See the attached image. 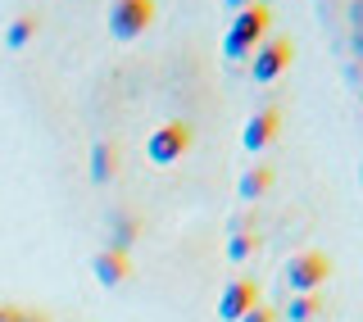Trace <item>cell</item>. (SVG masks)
Here are the masks:
<instances>
[{
    "label": "cell",
    "mask_w": 363,
    "mask_h": 322,
    "mask_svg": "<svg viewBox=\"0 0 363 322\" xmlns=\"http://www.w3.org/2000/svg\"><path fill=\"white\" fill-rule=\"evenodd\" d=\"M264 37H268V5H245L223 37V55L227 60H250L264 45Z\"/></svg>",
    "instance_id": "obj_1"
},
{
    "label": "cell",
    "mask_w": 363,
    "mask_h": 322,
    "mask_svg": "<svg viewBox=\"0 0 363 322\" xmlns=\"http://www.w3.org/2000/svg\"><path fill=\"white\" fill-rule=\"evenodd\" d=\"M155 18V0H113L109 9V32L118 41H136Z\"/></svg>",
    "instance_id": "obj_2"
},
{
    "label": "cell",
    "mask_w": 363,
    "mask_h": 322,
    "mask_svg": "<svg viewBox=\"0 0 363 322\" xmlns=\"http://www.w3.org/2000/svg\"><path fill=\"white\" fill-rule=\"evenodd\" d=\"M327 277H332V263L318 255V250H304V255H295L286 263V282H291L295 295H313Z\"/></svg>",
    "instance_id": "obj_3"
},
{
    "label": "cell",
    "mask_w": 363,
    "mask_h": 322,
    "mask_svg": "<svg viewBox=\"0 0 363 322\" xmlns=\"http://www.w3.org/2000/svg\"><path fill=\"white\" fill-rule=\"evenodd\" d=\"M145 150H150L155 164H177V159L191 150V128L186 123H164V128H155V136L145 141Z\"/></svg>",
    "instance_id": "obj_4"
},
{
    "label": "cell",
    "mask_w": 363,
    "mask_h": 322,
    "mask_svg": "<svg viewBox=\"0 0 363 322\" xmlns=\"http://www.w3.org/2000/svg\"><path fill=\"white\" fill-rule=\"evenodd\" d=\"M291 55H295V50H291V41H286V37L264 41L255 55H250V60H255V64H250L255 82H272V77H281V73H286V64H291Z\"/></svg>",
    "instance_id": "obj_5"
},
{
    "label": "cell",
    "mask_w": 363,
    "mask_h": 322,
    "mask_svg": "<svg viewBox=\"0 0 363 322\" xmlns=\"http://www.w3.org/2000/svg\"><path fill=\"white\" fill-rule=\"evenodd\" d=\"M255 304H259V286H255V282H232V286L218 295V318H223V322H241Z\"/></svg>",
    "instance_id": "obj_6"
},
{
    "label": "cell",
    "mask_w": 363,
    "mask_h": 322,
    "mask_svg": "<svg viewBox=\"0 0 363 322\" xmlns=\"http://www.w3.org/2000/svg\"><path fill=\"white\" fill-rule=\"evenodd\" d=\"M277 128H281L277 109H259V113H250V123H245V132H241V145H245L250 155H255V150H268L272 136H277Z\"/></svg>",
    "instance_id": "obj_7"
},
{
    "label": "cell",
    "mask_w": 363,
    "mask_h": 322,
    "mask_svg": "<svg viewBox=\"0 0 363 322\" xmlns=\"http://www.w3.org/2000/svg\"><path fill=\"white\" fill-rule=\"evenodd\" d=\"M91 268H96V282L100 286H118L123 277H128V255H118V250H100Z\"/></svg>",
    "instance_id": "obj_8"
},
{
    "label": "cell",
    "mask_w": 363,
    "mask_h": 322,
    "mask_svg": "<svg viewBox=\"0 0 363 322\" xmlns=\"http://www.w3.org/2000/svg\"><path fill=\"white\" fill-rule=\"evenodd\" d=\"M136 232H141V223H136L132 213H109V250L128 255V250L136 245Z\"/></svg>",
    "instance_id": "obj_9"
},
{
    "label": "cell",
    "mask_w": 363,
    "mask_h": 322,
    "mask_svg": "<svg viewBox=\"0 0 363 322\" xmlns=\"http://www.w3.org/2000/svg\"><path fill=\"white\" fill-rule=\"evenodd\" d=\"M113 168H118V150L109 141H96V150H91V182H109Z\"/></svg>",
    "instance_id": "obj_10"
},
{
    "label": "cell",
    "mask_w": 363,
    "mask_h": 322,
    "mask_svg": "<svg viewBox=\"0 0 363 322\" xmlns=\"http://www.w3.org/2000/svg\"><path fill=\"white\" fill-rule=\"evenodd\" d=\"M268 187H272V168H250L245 177H241V200H259V195H268Z\"/></svg>",
    "instance_id": "obj_11"
},
{
    "label": "cell",
    "mask_w": 363,
    "mask_h": 322,
    "mask_svg": "<svg viewBox=\"0 0 363 322\" xmlns=\"http://www.w3.org/2000/svg\"><path fill=\"white\" fill-rule=\"evenodd\" d=\"M32 32H37V18H32V14H18L14 23H9V32H5V45H9V50H23V45L32 41Z\"/></svg>",
    "instance_id": "obj_12"
},
{
    "label": "cell",
    "mask_w": 363,
    "mask_h": 322,
    "mask_svg": "<svg viewBox=\"0 0 363 322\" xmlns=\"http://www.w3.org/2000/svg\"><path fill=\"white\" fill-rule=\"evenodd\" d=\"M286 318L291 322H313L318 318V295H295V300L286 304Z\"/></svg>",
    "instance_id": "obj_13"
},
{
    "label": "cell",
    "mask_w": 363,
    "mask_h": 322,
    "mask_svg": "<svg viewBox=\"0 0 363 322\" xmlns=\"http://www.w3.org/2000/svg\"><path fill=\"white\" fill-rule=\"evenodd\" d=\"M250 255H255V236H250V232H236L232 245H227V259H232V263H245Z\"/></svg>",
    "instance_id": "obj_14"
},
{
    "label": "cell",
    "mask_w": 363,
    "mask_h": 322,
    "mask_svg": "<svg viewBox=\"0 0 363 322\" xmlns=\"http://www.w3.org/2000/svg\"><path fill=\"white\" fill-rule=\"evenodd\" d=\"M272 318H277V313H272V309H264V304H255V309H250V313H245L241 322H272Z\"/></svg>",
    "instance_id": "obj_15"
},
{
    "label": "cell",
    "mask_w": 363,
    "mask_h": 322,
    "mask_svg": "<svg viewBox=\"0 0 363 322\" xmlns=\"http://www.w3.org/2000/svg\"><path fill=\"white\" fill-rule=\"evenodd\" d=\"M350 23H354V32L363 28V0H354V5H350Z\"/></svg>",
    "instance_id": "obj_16"
},
{
    "label": "cell",
    "mask_w": 363,
    "mask_h": 322,
    "mask_svg": "<svg viewBox=\"0 0 363 322\" xmlns=\"http://www.w3.org/2000/svg\"><path fill=\"white\" fill-rule=\"evenodd\" d=\"M0 322H23V309H0Z\"/></svg>",
    "instance_id": "obj_17"
},
{
    "label": "cell",
    "mask_w": 363,
    "mask_h": 322,
    "mask_svg": "<svg viewBox=\"0 0 363 322\" xmlns=\"http://www.w3.org/2000/svg\"><path fill=\"white\" fill-rule=\"evenodd\" d=\"M350 50H354V55H359V60H363V28L354 32V37H350Z\"/></svg>",
    "instance_id": "obj_18"
},
{
    "label": "cell",
    "mask_w": 363,
    "mask_h": 322,
    "mask_svg": "<svg viewBox=\"0 0 363 322\" xmlns=\"http://www.w3.org/2000/svg\"><path fill=\"white\" fill-rule=\"evenodd\" d=\"M227 5H232L236 14H241V9H245V5H255V0H227Z\"/></svg>",
    "instance_id": "obj_19"
},
{
    "label": "cell",
    "mask_w": 363,
    "mask_h": 322,
    "mask_svg": "<svg viewBox=\"0 0 363 322\" xmlns=\"http://www.w3.org/2000/svg\"><path fill=\"white\" fill-rule=\"evenodd\" d=\"M23 322H50V318H41V313H23Z\"/></svg>",
    "instance_id": "obj_20"
},
{
    "label": "cell",
    "mask_w": 363,
    "mask_h": 322,
    "mask_svg": "<svg viewBox=\"0 0 363 322\" xmlns=\"http://www.w3.org/2000/svg\"><path fill=\"white\" fill-rule=\"evenodd\" d=\"M255 5H268V0H255Z\"/></svg>",
    "instance_id": "obj_21"
},
{
    "label": "cell",
    "mask_w": 363,
    "mask_h": 322,
    "mask_svg": "<svg viewBox=\"0 0 363 322\" xmlns=\"http://www.w3.org/2000/svg\"><path fill=\"white\" fill-rule=\"evenodd\" d=\"M359 182H363V168H359Z\"/></svg>",
    "instance_id": "obj_22"
},
{
    "label": "cell",
    "mask_w": 363,
    "mask_h": 322,
    "mask_svg": "<svg viewBox=\"0 0 363 322\" xmlns=\"http://www.w3.org/2000/svg\"><path fill=\"white\" fill-rule=\"evenodd\" d=\"M359 100H363V91H359Z\"/></svg>",
    "instance_id": "obj_23"
}]
</instances>
